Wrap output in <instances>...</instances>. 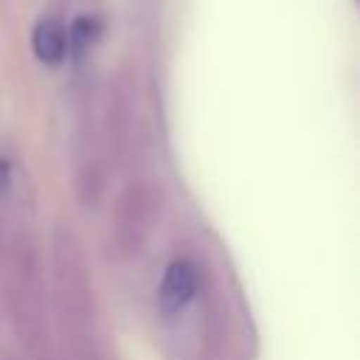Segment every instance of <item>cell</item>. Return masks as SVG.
<instances>
[{
  "mask_svg": "<svg viewBox=\"0 0 360 360\" xmlns=\"http://www.w3.org/2000/svg\"><path fill=\"white\" fill-rule=\"evenodd\" d=\"M31 48H34V53H37V59H39L42 65H59V62L68 56V51H70L65 22L56 20V17H42V20L34 25Z\"/></svg>",
  "mask_w": 360,
  "mask_h": 360,
  "instance_id": "8992f818",
  "label": "cell"
},
{
  "mask_svg": "<svg viewBox=\"0 0 360 360\" xmlns=\"http://www.w3.org/2000/svg\"><path fill=\"white\" fill-rule=\"evenodd\" d=\"M51 312L73 360H98V304L79 236L56 228L51 239Z\"/></svg>",
  "mask_w": 360,
  "mask_h": 360,
  "instance_id": "6da1fadb",
  "label": "cell"
},
{
  "mask_svg": "<svg viewBox=\"0 0 360 360\" xmlns=\"http://www.w3.org/2000/svg\"><path fill=\"white\" fill-rule=\"evenodd\" d=\"M6 309L8 323L31 360H56L51 335V290L37 242L17 231L6 248Z\"/></svg>",
  "mask_w": 360,
  "mask_h": 360,
  "instance_id": "7a4b0ae2",
  "label": "cell"
},
{
  "mask_svg": "<svg viewBox=\"0 0 360 360\" xmlns=\"http://www.w3.org/2000/svg\"><path fill=\"white\" fill-rule=\"evenodd\" d=\"M135 112H138V107H135L132 84L124 76H115L107 84L104 118H101V152L112 166H118L132 149L135 121H138Z\"/></svg>",
  "mask_w": 360,
  "mask_h": 360,
  "instance_id": "277c9868",
  "label": "cell"
},
{
  "mask_svg": "<svg viewBox=\"0 0 360 360\" xmlns=\"http://www.w3.org/2000/svg\"><path fill=\"white\" fill-rule=\"evenodd\" d=\"M163 200V188L149 180H135L121 188L110 211V248L121 262L143 253L160 222Z\"/></svg>",
  "mask_w": 360,
  "mask_h": 360,
  "instance_id": "3957f363",
  "label": "cell"
},
{
  "mask_svg": "<svg viewBox=\"0 0 360 360\" xmlns=\"http://www.w3.org/2000/svg\"><path fill=\"white\" fill-rule=\"evenodd\" d=\"M3 360H11V357H3Z\"/></svg>",
  "mask_w": 360,
  "mask_h": 360,
  "instance_id": "52a82bcc",
  "label": "cell"
},
{
  "mask_svg": "<svg viewBox=\"0 0 360 360\" xmlns=\"http://www.w3.org/2000/svg\"><path fill=\"white\" fill-rule=\"evenodd\" d=\"M197 281H200V278H197V267H194L188 259H174V262L166 267L163 278H160V290H158L160 307H163L166 312L183 309V307L194 298Z\"/></svg>",
  "mask_w": 360,
  "mask_h": 360,
  "instance_id": "5b68a950",
  "label": "cell"
}]
</instances>
